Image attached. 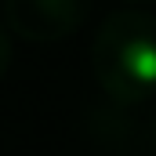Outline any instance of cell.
<instances>
[{
  "mask_svg": "<svg viewBox=\"0 0 156 156\" xmlns=\"http://www.w3.org/2000/svg\"><path fill=\"white\" fill-rule=\"evenodd\" d=\"M7 66H11V37H7V29L0 26V80L7 73Z\"/></svg>",
  "mask_w": 156,
  "mask_h": 156,
  "instance_id": "3",
  "label": "cell"
},
{
  "mask_svg": "<svg viewBox=\"0 0 156 156\" xmlns=\"http://www.w3.org/2000/svg\"><path fill=\"white\" fill-rule=\"evenodd\" d=\"M123 4H153V0H123Z\"/></svg>",
  "mask_w": 156,
  "mask_h": 156,
  "instance_id": "4",
  "label": "cell"
},
{
  "mask_svg": "<svg viewBox=\"0 0 156 156\" xmlns=\"http://www.w3.org/2000/svg\"><path fill=\"white\" fill-rule=\"evenodd\" d=\"M87 11L91 0H4V22L11 33L33 44H51L76 33Z\"/></svg>",
  "mask_w": 156,
  "mask_h": 156,
  "instance_id": "2",
  "label": "cell"
},
{
  "mask_svg": "<svg viewBox=\"0 0 156 156\" xmlns=\"http://www.w3.org/2000/svg\"><path fill=\"white\" fill-rule=\"evenodd\" d=\"M153 149H156V138H153Z\"/></svg>",
  "mask_w": 156,
  "mask_h": 156,
  "instance_id": "5",
  "label": "cell"
},
{
  "mask_svg": "<svg viewBox=\"0 0 156 156\" xmlns=\"http://www.w3.org/2000/svg\"><path fill=\"white\" fill-rule=\"evenodd\" d=\"M91 69L102 91L134 105L156 94V15L149 11H116L109 15L91 44Z\"/></svg>",
  "mask_w": 156,
  "mask_h": 156,
  "instance_id": "1",
  "label": "cell"
}]
</instances>
